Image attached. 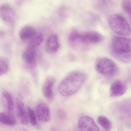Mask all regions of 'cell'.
<instances>
[{"mask_svg":"<svg viewBox=\"0 0 131 131\" xmlns=\"http://www.w3.org/2000/svg\"><path fill=\"white\" fill-rule=\"evenodd\" d=\"M2 95L6 101L8 113H12L14 108V102L12 96L7 91L3 92Z\"/></svg>","mask_w":131,"mask_h":131,"instance_id":"cell-18","label":"cell"},{"mask_svg":"<svg viewBox=\"0 0 131 131\" xmlns=\"http://www.w3.org/2000/svg\"><path fill=\"white\" fill-rule=\"evenodd\" d=\"M25 66L29 69H34L37 66V53L36 49L27 47L22 56Z\"/></svg>","mask_w":131,"mask_h":131,"instance_id":"cell-6","label":"cell"},{"mask_svg":"<svg viewBox=\"0 0 131 131\" xmlns=\"http://www.w3.org/2000/svg\"><path fill=\"white\" fill-rule=\"evenodd\" d=\"M37 33L36 30L32 26H24L19 33L20 39L24 41H29Z\"/></svg>","mask_w":131,"mask_h":131,"instance_id":"cell-15","label":"cell"},{"mask_svg":"<svg viewBox=\"0 0 131 131\" xmlns=\"http://www.w3.org/2000/svg\"><path fill=\"white\" fill-rule=\"evenodd\" d=\"M55 82V79L53 77H47L45 80L42 87V93L46 99L52 100L53 98V88Z\"/></svg>","mask_w":131,"mask_h":131,"instance_id":"cell-11","label":"cell"},{"mask_svg":"<svg viewBox=\"0 0 131 131\" xmlns=\"http://www.w3.org/2000/svg\"><path fill=\"white\" fill-rule=\"evenodd\" d=\"M82 35L83 38L88 44H98L103 40V37L99 33L94 31L87 32Z\"/></svg>","mask_w":131,"mask_h":131,"instance_id":"cell-14","label":"cell"},{"mask_svg":"<svg viewBox=\"0 0 131 131\" xmlns=\"http://www.w3.org/2000/svg\"><path fill=\"white\" fill-rule=\"evenodd\" d=\"M108 23L111 29L116 33L122 36L130 35V27L126 20L119 14L111 15L108 20Z\"/></svg>","mask_w":131,"mask_h":131,"instance_id":"cell-3","label":"cell"},{"mask_svg":"<svg viewBox=\"0 0 131 131\" xmlns=\"http://www.w3.org/2000/svg\"><path fill=\"white\" fill-rule=\"evenodd\" d=\"M58 116L60 118H64L66 117V115L63 110H60L58 112Z\"/></svg>","mask_w":131,"mask_h":131,"instance_id":"cell-23","label":"cell"},{"mask_svg":"<svg viewBox=\"0 0 131 131\" xmlns=\"http://www.w3.org/2000/svg\"><path fill=\"white\" fill-rule=\"evenodd\" d=\"M86 76L83 72H73L66 77L59 85L58 91L63 96L74 95L81 88L85 82Z\"/></svg>","mask_w":131,"mask_h":131,"instance_id":"cell-1","label":"cell"},{"mask_svg":"<svg viewBox=\"0 0 131 131\" xmlns=\"http://www.w3.org/2000/svg\"><path fill=\"white\" fill-rule=\"evenodd\" d=\"M27 110L28 118H29L31 124L34 126H36L38 125V123L34 111L30 107H27Z\"/></svg>","mask_w":131,"mask_h":131,"instance_id":"cell-21","label":"cell"},{"mask_svg":"<svg viewBox=\"0 0 131 131\" xmlns=\"http://www.w3.org/2000/svg\"><path fill=\"white\" fill-rule=\"evenodd\" d=\"M69 42L70 46L76 50L85 51L88 50L89 44L83 38L82 34L77 31H73L70 34Z\"/></svg>","mask_w":131,"mask_h":131,"instance_id":"cell-5","label":"cell"},{"mask_svg":"<svg viewBox=\"0 0 131 131\" xmlns=\"http://www.w3.org/2000/svg\"><path fill=\"white\" fill-rule=\"evenodd\" d=\"M0 17L3 21L9 24L13 25L15 23V13L8 5H3L0 7Z\"/></svg>","mask_w":131,"mask_h":131,"instance_id":"cell-8","label":"cell"},{"mask_svg":"<svg viewBox=\"0 0 131 131\" xmlns=\"http://www.w3.org/2000/svg\"><path fill=\"white\" fill-rule=\"evenodd\" d=\"M95 69L99 73L105 75L115 74L118 70L117 65L112 60L106 58L99 59L95 64Z\"/></svg>","mask_w":131,"mask_h":131,"instance_id":"cell-4","label":"cell"},{"mask_svg":"<svg viewBox=\"0 0 131 131\" xmlns=\"http://www.w3.org/2000/svg\"><path fill=\"white\" fill-rule=\"evenodd\" d=\"M126 90L127 86L125 83L121 80H117L111 85L110 93L112 97H118L124 95Z\"/></svg>","mask_w":131,"mask_h":131,"instance_id":"cell-9","label":"cell"},{"mask_svg":"<svg viewBox=\"0 0 131 131\" xmlns=\"http://www.w3.org/2000/svg\"><path fill=\"white\" fill-rule=\"evenodd\" d=\"M0 123L7 125H14L16 123L15 117L12 113H0Z\"/></svg>","mask_w":131,"mask_h":131,"instance_id":"cell-16","label":"cell"},{"mask_svg":"<svg viewBox=\"0 0 131 131\" xmlns=\"http://www.w3.org/2000/svg\"><path fill=\"white\" fill-rule=\"evenodd\" d=\"M16 106L17 113L20 122L23 125H27L29 122L28 113L25 110L24 103L20 99H17Z\"/></svg>","mask_w":131,"mask_h":131,"instance_id":"cell-12","label":"cell"},{"mask_svg":"<svg viewBox=\"0 0 131 131\" xmlns=\"http://www.w3.org/2000/svg\"><path fill=\"white\" fill-rule=\"evenodd\" d=\"M60 44L59 38L56 35H52L49 37L47 41L46 50L48 53L52 54L58 51Z\"/></svg>","mask_w":131,"mask_h":131,"instance_id":"cell-13","label":"cell"},{"mask_svg":"<svg viewBox=\"0 0 131 131\" xmlns=\"http://www.w3.org/2000/svg\"><path fill=\"white\" fill-rule=\"evenodd\" d=\"M36 112L38 119L39 121L47 122L50 120V110L46 103H41L38 105L36 109Z\"/></svg>","mask_w":131,"mask_h":131,"instance_id":"cell-10","label":"cell"},{"mask_svg":"<svg viewBox=\"0 0 131 131\" xmlns=\"http://www.w3.org/2000/svg\"><path fill=\"white\" fill-rule=\"evenodd\" d=\"M100 125L106 131H110L112 128V123L109 119L104 116H100L98 118Z\"/></svg>","mask_w":131,"mask_h":131,"instance_id":"cell-19","label":"cell"},{"mask_svg":"<svg viewBox=\"0 0 131 131\" xmlns=\"http://www.w3.org/2000/svg\"><path fill=\"white\" fill-rule=\"evenodd\" d=\"M9 69V63L6 59L0 58V76L6 73Z\"/></svg>","mask_w":131,"mask_h":131,"instance_id":"cell-20","label":"cell"},{"mask_svg":"<svg viewBox=\"0 0 131 131\" xmlns=\"http://www.w3.org/2000/svg\"><path fill=\"white\" fill-rule=\"evenodd\" d=\"M110 49L112 54L122 62L128 63L131 61V40L122 36L113 37Z\"/></svg>","mask_w":131,"mask_h":131,"instance_id":"cell-2","label":"cell"},{"mask_svg":"<svg viewBox=\"0 0 131 131\" xmlns=\"http://www.w3.org/2000/svg\"><path fill=\"white\" fill-rule=\"evenodd\" d=\"M4 35V32L2 31H0V38H1Z\"/></svg>","mask_w":131,"mask_h":131,"instance_id":"cell-24","label":"cell"},{"mask_svg":"<svg viewBox=\"0 0 131 131\" xmlns=\"http://www.w3.org/2000/svg\"><path fill=\"white\" fill-rule=\"evenodd\" d=\"M44 36L42 34L37 33L35 36L28 41L27 47L35 48L39 46L43 41Z\"/></svg>","mask_w":131,"mask_h":131,"instance_id":"cell-17","label":"cell"},{"mask_svg":"<svg viewBox=\"0 0 131 131\" xmlns=\"http://www.w3.org/2000/svg\"><path fill=\"white\" fill-rule=\"evenodd\" d=\"M122 7L124 11L130 16L131 10L130 0H123L122 3Z\"/></svg>","mask_w":131,"mask_h":131,"instance_id":"cell-22","label":"cell"},{"mask_svg":"<svg viewBox=\"0 0 131 131\" xmlns=\"http://www.w3.org/2000/svg\"><path fill=\"white\" fill-rule=\"evenodd\" d=\"M78 126L81 131H99V127L93 119L87 116H83L80 119Z\"/></svg>","mask_w":131,"mask_h":131,"instance_id":"cell-7","label":"cell"}]
</instances>
